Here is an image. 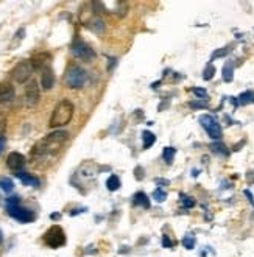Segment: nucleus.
I'll use <instances>...</instances> for the list:
<instances>
[{
	"label": "nucleus",
	"instance_id": "1",
	"mask_svg": "<svg viewBox=\"0 0 254 257\" xmlns=\"http://www.w3.org/2000/svg\"><path fill=\"white\" fill-rule=\"evenodd\" d=\"M67 139H69V133L61 131V130L47 134L46 138L38 141L35 147L32 148V159L42 161L46 158L53 156L55 153H58V151L61 150V147L67 142Z\"/></svg>",
	"mask_w": 254,
	"mask_h": 257
},
{
	"label": "nucleus",
	"instance_id": "2",
	"mask_svg": "<svg viewBox=\"0 0 254 257\" xmlns=\"http://www.w3.org/2000/svg\"><path fill=\"white\" fill-rule=\"evenodd\" d=\"M73 111H75V108H73V103L70 100H61L52 112L49 122L50 128H59L67 125L73 117Z\"/></svg>",
	"mask_w": 254,
	"mask_h": 257
},
{
	"label": "nucleus",
	"instance_id": "3",
	"mask_svg": "<svg viewBox=\"0 0 254 257\" xmlns=\"http://www.w3.org/2000/svg\"><path fill=\"white\" fill-rule=\"evenodd\" d=\"M87 81V72L77 66V64H72L66 69L64 73V83L67 87L70 89H80L84 86V83Z\"/></svg>",
	"mask_w": 254,
	"mask_h": 257
},
{
	"label": "nucleus",
	"instance_id": "4",
	"mask_svg": "<svg viewBox=\"0 0 254 257\" xmlns=\"http://www.w3.org/2000/svg\"><path fill=\"white\" fill-rule=\"evenodd\" d=\"M70 50H72V55H73V56L78 58V59H81V61H86V63H91L92 59L95 58L94 49H91V45H87V44H86L84 41H81V39L73 41Z\"/></svg>",
	"mask_w": 254,
	"mask_h": 257
},
{
	"label": "nucleus",
	"instance_id": "5",
	"mask_svg": "<svg viewBox=\"0 0 254 257\" xmlns=\"http://www.w3.org/2000/svg\"><path fill=\"white\" fill-rule=\"evenodd\" d=\"M33 66L30 61H21L18 63L16 66L13 67L11 70V78L16 81V83H27L30 80V77H32V73H33Z\"/></svg>",
	"mask_w": 254,
	"mask_h": 257
},
{
	"label": "nucleus",
	"instance_id": "6",
	"mask_svg": "<svg viewBox=\"0 0 254 257\" xmlns=\"http://www.w3.org/2000/svg\"><path fill=\"white\" fill-rule=\"evenodd\" d=\"M44 241L50 248H59L66 243V234L59 226H52V228L44 234Z\"/></svg>",
	"mask_w": 254,
	"mask_h": 257
},
{
	"label": "nucleus",
	"instance_id": "7",
	"mask_svg": "<svg viewBox=\"0 0 254 257\" xmlns=\"http://www.w3.org/2000/svg\"><path fill=\"white\" fill-rule=\"evenodd\" d=\"M200 123L206 130L207 136L211 139H214V141H220L221 139V126H220V123L217 122V120L212 115H206V114L201 115L200 117Z\"/></svg>",
	"mask_w": 254,
	"mask_h": 257
},
{
	"label": "nucleus",
	"instance_id": "8",
	"mask_svg": "<svg viewBox=\"0 0 254 257\" xmlns=\"http://www.w3.org/2000/svg\"><path fill=\"white\" fill-rule=\"evenodd\" d=\"M7 212L10 217H13L14 220H18L21 223H30L35 220V212L33 210H30L27 207H22L21 204L18 206H7Z\"/></svg>",
	"mask_w": 254,
	"mask_h": 257
},
{
	"label": "nucleus",
	"instance_id": "9",
	"mask_svg": "<svg viewBox=\"0 0 254 257\" xmlns=\"http://www.w3.org/2000/svg\"><path fill=\"white\" fill-rule=\"evenodd\" d=\"M24 100H25V106L27 108H35L36 104L39 103V100H41V87L35 80H32L25 86Z\"/></svg>",
	"mask_w": 254,
	"mask_h": 257
},
{
	"label": "nucleus",
	"instance_id": "10",
	"mask_svg": "<svg viewBox=\"0 0 254 257\" xmlns=\"http://www.w3.org/2000/svg\"><path fill=\"white\" fill-rule=\"evenodd\" d=\"M24 165H25V158H24V155L18 153V151H13V153L8 155V158H7V167H8L10 170H13L14 173L22 172Z\"/></svg>",
	"mask_w": 254,
	"mask_h": 257
},
{
	"label": "nucleus",
	"instance_id": "11",
	"mask_svg": "<svg viewBox=\"0 0 254 257\" xmlns=\"http://www.w3.org/2000/svg\"><path fill=\"white\" fill-rule=\"evenodd\" d=\"M103 13H115L117 16H125L128 11L126 2H101Z\"/></svg>",
	"mask_w": 254,
	"mask_h": 257
},
{
	"label": "nucleus",
	"instance_id": "12",
	"mask_svg": "<svg viewBox=\"0 0 254 257\" xmlns=\"http://www.w3.org/2000/svg\"><path fill=\"white\" fill-rule=\"evenodd\" d=\"M83 22H84V27H87L91 32H94L97 35H101L104 32V21L100 16H97L95 13L91 14V16H89L87 19H84Z\"/></svg>",
	"mask_w": 254,
	"mask_h": 257
},
{
	"label": "nucleus",
	"instance_id": "13",
	"mask_svg": "<svg viewBox=\"0 0 254 257\" xmlns=\"http://www.w3.org/2000/svg\"><path fill=\"white\" fill-rule=\"evenodd\" d=\"M16 95L14 86L10 81H2L0 83V103H11Z\"/></svg>",
	"mask_w": 254,
	"mask_h": 257
},
{
	"label": "nucleus",
	"instance_id": "14",
	"mask_svg": "<svg viewBox=\"0 0 254 257\" xmlns=\"http://www.w3.org/2000/svg\"><path fill=\"white\" fill-rule=\"evenodd\" d=\"M55 86V73L50 67L44 69L41 75V87L44 90H50Z\"/></svg>",
	"mask_w": 254,
	"mask_h": 257
},
{
	"label": "nucleus",
	"instance_id": "15",
	"mask_svg": "<svg viewBox=\"0 0 254 257\" xmlns=\"http://www.w3.org/2000/svg\"><path fill=\"white\" fill-rule=\"evenodd\" d=\"M14 175H16V178H19L22 181L24 186H28V187H39L41 186V181L36 176L30 175L27 172H18V173H14Z\"/></svg>",
	"mask_w": 254,
	"mask_h": 257
},
{
	"label": "nucleus",
	"instance_id": "16",
	"mask_svg": "<svg viewBox=\"0 0 254 257\" xmlns=\"http://www.w3.org/2000/svg\"><path fill=\"white\" fill-rule=\"evenodd\" d=\"M49 59H50V55L49 53H38V55H35L32 59H30V63H32V66H33L35 70H41V69L46 67Z\"/></svg>",
	"mask_w": 254,
	"mask_h": 257
},
{
	"label": "nucleus",
	"instance_id": "17",
	"mask_svg": "<svg viewBox=\"0 0 254 257\" xmlns=\"http://www.w3.org/2000/svg\"><path fill=\"white\" fill-rule=\"evenodd\" d=\"M133 204L144 207V209H148V207H150V200H148V196L144 192H138L136 195L133 196Z\"/></svg>",
	"mask_w": 254,
	"mask_h": 257
},
{
	"label": "nucleus",
	"instance_id": "18",
	"mask_svg": "<svg viewBox=\"0 0 254 257\" xmlns=\"http://www.w3.org/2000/svg\"><path fill=\"white\" fill-rule=\"evenodd\" d=\"M24 38H25V28L22 27V28H19V30H18L16 33H14V36H13V39H11V42H10V50L18 49L19 45L22 44Z\"/></svg>",
	"mask_w": 254,
	"mask_h": 257
},
{
	"label": "nucleus",
	"instance_id": "19",
	"mask_svg": "<svg viewBox=\"0 0 254 257\" xmlns=\"http://www.w3.org/2000/svg\"><path fill=\"white\" fill-rule=\"evenodd\" d=\"M155 141H156V136L153 133H150V131H144L142 133V142H144V148L145 150L150 148L155 144Z\"/></svg>",
	"mask_w": 254,
	"mask_h": 257
},
{
	"label": "nucleus",
	"instance_id": "20",
	"mask_svg": "<svg viewBox=\"0 0 254 257\" xmlns=\"http://www.w3.org/2000/svg\"><path fill=\"white\" fill-rule=\"evenodd\" d=\"M234 78V66L232 63H226L225 67H223V80L226 83H231Z\"/></svg>",
	"mask_w": 254,
	"mask_h": 257
},
{
	"label": "nucleus",
	"instance_id": "21",
	"mask_svg": "<svg viewBox=\"0 0 254 257\" xmlns=\"http://www.w3.org/2000/svg\"><path fill=\"white\" fill-rule=\"evenodd\" d=\"M106 187H108V190H111V192H115V190L120 189V179H118V176L111 175V176L108 178V181H106Z\"/></svg>",
	"mask_w": 254,
	"mask_h": 257
},
{
	"label": "nucleus",
	"instance_id": "22",
	"mask_svg": "<svg viewBox=\"0 0 254 257\" xmlns=\"http://www.w3.org/2000/svg\"><path fill=\"white\" fill-rule=\"evenodd\" d=\"M0 189H2L4 192H7V193L13 192V190H14V183H13V179H10V178H7V176L0 178Z\"/></svg>",
	"mask_w": 254,
	"mask_h": 257
},
{
	"label": "nucleus",
	"instance_id": "23",
	"mask_svg": "<svg viewBox=\"0 0 254 257\" xmlns=\"http://www.w3.org/2000/svg\"><path fill=\"white\" fill-rule=\"evenodd\" d=\"M175 155H176V150L173 147H167V148H164V151H162V158H164V161H166V164H172Z\"/></svg>",
	"mask_w": 254,
	"mask_h": 257
},
{
	"label": "nucleus",
	"instance_id": "24",
	"mask_svg": "<svg viewBox=\"0 0 254 257\" xmlns=\"http://www.w3.org/2000/svg\"><path fill=\"white\" fill-rule=\"evenodd\" d=\"M211 150L214 151V153L221 155V156H228V153H229V151L226 150V147L223 145V144H220V142H214V144H211Z\"/></svg>",
	"mask_w": 254,
	"mask_h": 257
},
{
	"label": "nucleus",
	"instance_id": "25",
	"mask_svg": "<svg viewBox=\"0 0 254 257\" xmlns=\"http://www.w3.org/2000/svg\"><path fill=\"white\" fill-rule=\"evenodd\" d=\"M214 73H215V67L212 66V63H209L203 72V80L209 81V80H212L214 78Z\"/></svg>",
	"mask_w": 254,
	"mask_h": 257
},
{
	"label": "nucleus",
	"instance_id": "26",
	"mask_svg": "<svg viewBox=\"0 0 254 257\" xmlns=\"http://www.w3.org/2000/svg\"><path fill=\"white\" fill-rule=\"evenodd\" d=\"M252 101H254V94L252 92H243L237 100V103H240V104H248V103H252Z\"/></svg>",
	"mask_w": 254,
	"mask_h": 257
},
{
	"label": "nucleus",
	"instance_id": "27",
	"mask_svg": "<svg viewBox=\"0 0 254 257\" xmlns=\"http://www.w3.org/2000/svg\"><path fill=\"white\" fill-rule=\"evenodd\" d=\"M153 198H155V200H156L158 203H162L164 200L167 198V193L164 192V190H162L161 187H158V189H156V190L153 192Z\"/></svg>",
	"mask_w": 254,
	"mask_h": 257
},
{
	"label": "nucleus",
	"instance_id": "28",
	"mask_svg": "<svg viewBox=\"0 0 254 257\" xmlns=\"http://www.w3.org/2000/svg\"><path fill=\"white\" fill-rule=\"evenodd\" d=\"M181 204L186 207V209H190L195 206V201H193L190 196H186V195H181Z\"/></svg>",
	"mask_w": 254,
	"mask_h": 257
},
{
	"label": "nucleus",
	"instance_id": "29",
	"mask_svg": "<svg viewBox=\"0 0 254 257\" xmlns=\"http://www.w3.org/2000/svg\"><path fill=\"white\" fill-rule=\"evenodd\" d=\"M183 245H184L187 249H192L193 246H195V238L190 237V235L184 237V238H183Z\"/></svg>",
	"mask_w": 254,
	"mask_h": 257
},
{
	"label": "nucleus",
	"instance_id": "30",
	"mask_svg": "<svg viewBox=\"0 0 254 257\" xmlns=\"http://www.w3.org/2000/svg\"><path fill=\"white\" fill-rule=\"evenodd\" d=\"M193 94H195L200 100H206V97H207V92L204 89H200V87H195L193 89Z\"/></svg>",
	"mask_w": 254,
	"mask_h": 257
},
{
	"label": "nucleus",
	"instance_id": "31",
	"mask_svg": "<svg viewBox=\"0 0 254 257\" xmlns=\"http://www.w3.org/2000/svg\"><path fill=\"white\" fill-rule=\"evenodd\" d=\"M189 106H190V108H206V106H207V101H206V100H203V101H200V100H197V101H190V103H189Z\"/></svg>",
	"mask_w": 254,
	"mask_h": 257
},
{
	"label": "nucleus",
	"instance_id": "32",
	"mask_svg": "<svg viewBox=\"0 0 254 257\" xmlns=\"http://www.w3.org/2000/svg\"><path fill=\"white\" fill-rule=\"evenodd\" d=\"M228 53V49H221V50H215L214 53H212V61H214V59H217V58H221V56H225Z\"/></svg>",
	"mask_w": 254,
	"mask_h": 257
},
{
	"label": "nucleus",
	"instance_id": "33",
	"mask_svg": "<svg viewBox=\"0 0 254 257\" xmlns=\"http://www.w3.org/2000/svg\"><path fill=\"white\" fill-rule=\"evenodd\" d=\"M162 245H164V248H172V246H173V241H172L167 235H164V238H162Z\"/></svg>",
	"mask_w": 254,
	"mask_h": 257
},
{
	"label": "nucleus",
	"instance_id": "34",
	"mask_svg": "<svg viewBox=\"0 0 254 257\" xmlns=\"http://www.w3.org/2000/svg\"><path fill=\"white\" fill-rule=\"evenodd\" d=\"M4 148H5V138L4 136H0V155L4 153Z\"/></svg>",
	"mask_w": 254,
	"mask_h": 257
},
{
	"label": "nucleus",
	"instance_id": "35",
	"mask_svg": "<svg viewBox=\"0 0 254 257\" xmlns=\"http://www.w3.org/2000/svg\"><path fill=\"white\" fill-rule=\"evenodd\" d=\"M156 184H158V186H167V184H169V181H167V179H156Z\"/></svg>",
	"mask_w": 254,
	"mask_h": 257
},
{
	"label": "nucleus",
	"instance_id": "36",
	"mask_svg": "<svg viewBox=\"0 0 254 257\" xmlns=\"http://www.w3.org/2000/svg\"><path fill=\"white\" fill-rule=\"evenodd\" d=\"M136 178H138L139 181L144 178V175H142V167H138V169H136Z\"/></svg>",
	"mask_w": 254,
	"mask_h": 257
},
{
	"label": "nucleus",
	"instance_id": "37",
	"mask_svg": "<svg viewBox=\"0 0 254 257\" xmlns=\"http://www.w3.org/2000/svg\"><path fill=\"white\" fill-rule=\"evenodd\" d=\"M245 195L248 196V200L251 201V204H254V200H252V195H251V193H249L248 190H245Z\"/></svg>",
	"mask_w": 254,
	"mask_h": 257
},
{
	"label": "nucleus",
	"instance_id": "38",
	"mask_svg": "<svg viewBox=\"0 0 254 257\" xmlns=\"http://www.w3.org/2000/svg\"><path fill=\"white\" fill-rule=\"evenodd\" d=\"M59 217H61L59 214H52V215H50V218H52V220H58Z\"/></svg>",
	"mask_w": 254,
	"mask_h": 257
},
{
	"label": "nucleus",
	"instance_id": "39",
	"mask_svg": "<svg viewBox=\"0 0 254 257\" xmlns=\"http://www.w3.org/2000/svg\"><path fill=\"white\" fill-rule=\"evenodd\" d=\"M0 243H4V232L0 231Z\"/></svg>",
	"mask_w": 254,
	"mask_h": 257
},
{
	"label": "nucleus",
	"instance_id": "40",
	"mask_svg": "<svg viewBox=\"0 0 254 257\" xmlns=\"http://www.w3.org/2000/svg\"><path fill=\"white\" fill-rule=\"evenodd\" d=\"M0 201H2V200H0Z\"/></svg>",
	"mask_w": 254,
	"mask_h": 257
}]
</instances>
